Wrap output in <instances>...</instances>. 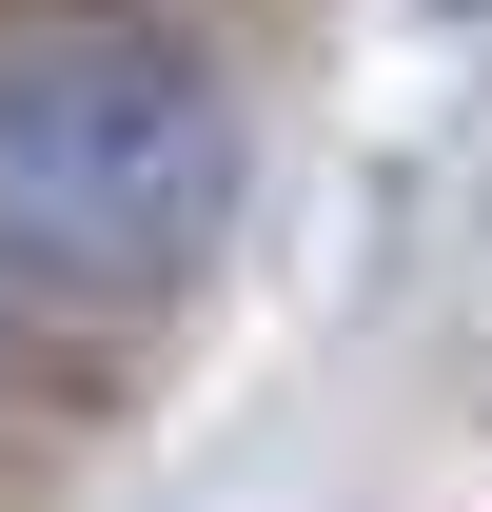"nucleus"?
I'll return each instance as SVG.
<instances>
[{"instance_id":"nucleus-1","label":"nucleus","mask_w":492,"mask_h":512,"mask_svg":"<svg viewBox=\"0 0 492 512\" xmlns=\"http://www.w3.org/2000/svg\"><path fill=\"white\" fill-rule=\"evenodd\" d=\"M237 217V99L158 20L0 40V256L60 296H178Z\"/></svg>"}]
</instances>
